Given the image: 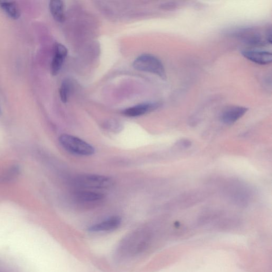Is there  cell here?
Instances as JSON below:
<instances>
[{
  "instance_id": "obj_3",
  "label": "cell",
  "mask_w": 272,
  "mask_h": 272,
  "mask_svg": "<svg viewBox=\"0 0 272 272\" xmlns=\"http://www.w3.org/2000/svg\"><path fill=\"white\" fill-rule=\"evenodd\" d=\"M61 145L69 152L81 156H89L95 153V148L81 139L67 134L59 138Z\"/></svg>"
},
{
  "instance_id": "obj_11",
  "label": "cell",
  "mask_w": 272,
  "mask_h": 272,
  "mask_svg": "<svg viewBox=\"0 0 272 272\" xmlns=\"http://www.w3.org/2000/svg\"><path fill=\"white\" fill-rule=\"evenodd\" d=\"M50 10L54 20L62 23L64 20L63 2L60 0H52L49 5Z\"/></svg>"
},
{
  "instance_id": "obj_13",
  "label": "cell",
  "mask_w": 272,
  "mask_h": 272,
  "mask_svg": "<svg viewBox=\"0 0 272 272\" xmlns=\"http://www.w3.org/2000/svg\"><path fill=\"white\" fill-rule=\"evenodd\" d=\"M20 173V168L17 166H13L0 175V182H8L15 179Z\"/></svg>"
},
{
  "instance_id": "obj_2",
  "label": "cell",
  "mask_w": 272,
  "mask_h": 272,
  "mask_svg": "<svg viewBox=\"0 0 272 272\" xmlns=\"http://www.w3.org/2000/svg\"><path fill=\"white\" fill-rule=\"evenodd\" d=\"M133 67L138 70L156 75L162 79L166 78V72L162 62L151 54L139 56L133 62Z\"/></svg>"
},
{
  "instance_id": "obj_16",
  "label": "cell",
  "mask_w": 272,
  "mask_h": 272,
  "mask_svg": "<svg viewBox=\"0 0 272 272\" xmlns=\"http://www.w3.org/2000/svg\"><path fill=\"white\" fill-rule=\"evenodd\" d=\"M177 7V5L174 3H167L162 5L161 8L165 10H174Z\"/></svg>"
},
{
  "instance_id": "obj_6",
  "label": "cell",
  "mask_w": 272,
  "mask_h": 272,
  "mask_svg": "<svg viewBox=\"0 0 272 272\" xmlns=\"http://www.w3.org/2000/svg\"><path fill=\"white\" fill-rule=\"evenodd\" d=\"M241 54L244 58L259 65H267L272 61L271 52L266 51L247 50L242 51Z\"/></svg>"
},
{
  "instance_id": "obj_10",
  "label": "cell",
  "mask_w": 272,
  "mask_h": 272,
  "mask_svg": "<svg viewBox=\"0 0 272 272\" xmlns=\"http://www.w3.org/2000/svg\"><path fill=\"white\" fill-rule=\"evenodd\" d=\"M104 199V196L101 193L90 191H80L74 195V199L78 202L83 204L97 203Z\"/></svg>"
},
{
  "instance_id": "obj_17",
  "label": "cell",
  "mask_w": 272,
  "mask_h": 272,
  "mask_svg": "<svg viewBox=\"0 0 272 272\" xmlns=\"http://www.w3.org/2000/svg\"><path fill=\"white\" fill-rule=\"evenodd\" d=\"M2 114V109H1V107H0V115Z\"/></svg>"
},
{
  "instance_id": "obj_4",
  "label": "cell",
  "mask_w": 272,
  "mask_h": 272,
  "mask_svg": "<svg viewBox=\"0 0 272 272\" xmlns=\"http://www.w3.org/2000/svg\"><path fill=\"white\" fill-rule=\"evenodd\" d=\"M77 185L90 189H106L113 185L111 178L98 175H86L80 176L76 180Z\"/></svg>"
},
{
  "instance_id": "obj_9",
  "label": "cell",
  "mask_w": 272,
  "mask_h": 272,
  "mask_svg": "<svg viewBox=\"0 0 272 272\" xmlns=\"http://www.w3.org/2000/svg\"><path fill=\"white\" fill-rule=\"evenodd\" d=\"M121 219L119 217H112L105 221L93 225L89 228L91 232H104L114 230L121 224Z\"/></svg>"
},
{
  "instance_id": "obj_1",
  "label": "cell",
  "mask_w": 272,
  "mask_h": 272,
  "mask_svg": "<svg viewBox=\"0 0 272 272\" xmlns=\"http://www.w3.org/2000/svg\"><path fill=\"white\" fill-rule=\"evenodd\" d=\"M234 35L244 43L252 46H264L271 43L270 28L262 32L257 27L245 28L234 33Z\"/></svg>"
},
{
  "instance_id": "obj_7",
  "label": "cell",
  "mask_w": 272,
  "mask_h": 272,
  "mask_svg": "<svg viewBox=\"0 0 272 272\" xmlns=\"http://www.w3.org/2000/svg\"><path fill=\"white\" fill-rule=\"evenodd\" d=\"M67 54V49L63 45L60 43L56 44L51 65V73L53 76H56L60 71Z\"/></svg>"
},
{
  "instance_id": "obj_8",
  "label": "cell",
  "mask_w": 272,
  "mask_h": 272,
  "mask_svg": "<svg viewBox=\"0 0 272 272\" xmlns=\"http://www.w3.org/2000/svg\"><path fill=\"white\" fill-rule=\"evenodd\" d=\"M159 107L160 104L158 103H145L126 109L123 111V114L127 117H137L156 110Z\"/></svg>"
},
{
  "instance_id": "obj_12",
  "label": "cell",
  "mask_w": 272,
  "mask_h": 272,
  "mask_svg": "<svg viewBox=\"0 0 272 272\" xmlns=\"http://www.w3.org/2000/svg\"><path fill=\"white\" fill-rule=\"evenodd\" d=\"M0 8L9 17L13 19V20H18L21 16L20 8L15 2H0Z\"/></svg>"
},
{
  "instance_id": "obj_15",
  "label": "cell",
  "mask_w": 272,
  "mask_h": 272,
  "mask_svg": "<svg viewBox=\"0 0 272 272\" xmlns=\"http://www.w3.org/2000/svg\"><path fill=\"white\" fill-rule=\"evenodd\" d=\"M106 127L108 129H110L112 131H118L120 130V125L116 121L112 120L109 121L106 125Z\"/></svg>"
},
{
  "instance_id": "obj_5",
  "label": "cell",
  "mask_w": 272,
  "mask_h": 272,
  "mask_svg": "<svg viewBox=\"0 0 272 272\" xmlns=\"http://www.w3.org/2000/svg\"><path fill=\"white\" fill-rule=\"evenodd\" d=\"M248 108L242 106H231L222 112L221 119L223 123L232 125L246 114Z\"/></svg>"
},
{
  "instance_id": "obj_14",
  "label": "cell",
  "mask_w": 272,
  "mask_h": 272,
  "mask_svg": "<svg viewBox=\"0 0 272 272\" xmlns=\"http://www.w3.org/2000/svg\"><path fill=\"white\" fill-rule=\"evenodd\" d=\"M70 88L69 82L67 80H63L61 83L59 93L61 100L64 103L68 101Z\"/></svg>"
}]
</instances>
